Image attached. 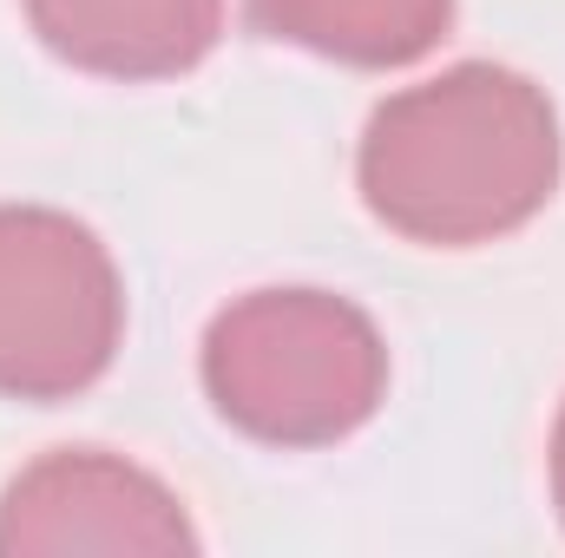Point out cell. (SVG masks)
Here are the masks:
<instances>
[{
  "label": "cell",
  "instance_id": "cell-1",
  "mask_svg": "<svg viewBox=\"0 0 565 558\" xmlns=\"http://www.w3.org/2000/svg\"><path fill=\"white\" fill-rule=\"evenodd\" d=\"M559 112L513 66L467 60L382 99L355 151L375 224L427 250H473L526 230L559 191Z\"/></svg>",
  "mask_w": 565,
  "mask_h": 558
},
{
  "label": "cell",
  "instance_id": "cell-2",
  "mask_svg": "<svg viewBox=\"0 0 565 558\" xmlns=\"http://www.w3.org/2000/svg\"><path fill=\"white\" fill-rule=\"evenodd\" d=\"M211 408L264 447H335L388 395L382 329L335 289H250L198 355Z\"/></svg>",
  "mask_w": 565,
  "mask_h": 558
},
{
  "label": "cell",
  "instance_id": "cell-3",
  "mask_svg": "<svg viewBox=\"0 0 565 558\" xmlns=\"http://www.w3.org/2000/svg\"><path fill=\"white\" fill-rule=\"evenodd\" d=\"M126 342V277L66 211L0 204V395L73 401Z\"/></svg>",
  "mask_w": 565,
  "mask_h": 558
},
{
  "label": "cell",
  "instance_id": "cell-4",
  "mask_svg": "<svg viewBox=\"0 0 565 558\" xmlns=\"http://www.w3.org/2000/svg\"><path fill=\"white\" fill-rule=\"evenodd\" d=\"M79 552H198L184 500L119 453L60 447L20 466L0 493V558H79Z\"/></svg>",
  "mask_w": 565,
  "mask_h": 558
},
{
  "label": "cell",
  "instance_id": "cell-5",
  "mask_svg": "<svg viewBox=\"0 0 565 558\" xmlns=\"http://www.w3.org/2000/svg\"><path fill=\"white\" fill-rule=\"evenodd\" d=\"M20 7L46 53L99 79L191 73L224 33V0H20Z\"/></svg>",
  "mask_w": 565,
  "mask_h": 558
},
{
  "label": "cell",
  "instance_id": "cell-6",
  "mask_svg": "<svg viewBox=\"0 0 565 558\" xmlns=\"http://www.w3.org/2000/svg\"><path fill=\"white\" fill-rule=\"evenodd\" d=\"M257 33L342 66H415L440 46L454 0H250Z\"/></svg>",
  "mask_w": 565,
  "mask_h": 558
},
{
  "label": "cell",
  "instance_id": "cell-7",
  "mask_svg": "<svg viewBox=\"0 0 565 558\" xmlns=\"http://www.w3.org/2000/svg\"><path fill=\"white\" fill-rule=\"evenodd\" d=\"M553 506H559V519H565V401H559V420H553Z\"/></svg>",
  "mask_w": 565,
  "mask_h": 558
}]
</instances>
